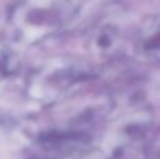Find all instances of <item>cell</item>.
Segmentation results:
<instances>
[{
  "mask_svg": "<svg viewBox=\"0 0 160 159\" xmlns=\"http://www.w3.org/2000/svg\"><path fill=\"white\" fill-rule=\"evenodd\" d=\"M62 0H27L14 14V27L20 37L32 39L41 37L61 18Z\"/></svg>",
  "mask_w": 160,
  "mask_h": 159,
  "instance_id": "1",
  "label": "cell"
},
{
  "mask_svg": "<svg viewBox=\"0 0 160 159\" xmlns=\"http://www.w3.org/2000/svg\"><path fill=\"white\" fill-rule=\"evenodd\" d=\"M7 70H8V64H7V61H6L3 56H0V78H2V76L4 75Z\"/></svg>",
  "mask_w": 160,
  "mask_h": 159,
  "instance_id": "2",
  "label": "cell"
}]
</instances>
